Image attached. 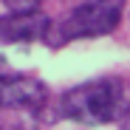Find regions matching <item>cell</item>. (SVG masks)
Returning a JSON list of instances; mask_svg holds the SVG:
<instances>
[{"mask_svg": "<svg viewBox=\"0 0 130 130\" xmlns=\"http://www.w3.org/2000/svg\"><path fill=\"white\" fill-rule=\"evenodd\" d=\"M124 93L119 79H93L76 85L59 99V113L79 124H107L124 116Z\"/></svg>", "mask_w": 130, "mask_h": 130, "instance_id": "6da1fadb", "label": "cell"}, {"mask_svg": "<svg viewBox=\"0 0 130 130\" xmlns=\"http://www.w3.org/2000/svg\"><path fill=\"white\" fill-rule=\"evenodd\" d=\"M51 28H54L51 20L40 11H34V14H6L3 40L6 42H28V40H37V37L48 40Z\"/></svg>", "mask_w": 130, "mask_h": 130, "instance_id": "277c9868", "label": "cell"}, {"mask_svg": "<svg viewBox=\"0 0 130 130\" xmlns=\"http://www.w3.org/2000/svg\"><path fill=\"white\" fill-rule=\"evenodd\" d=\"M122 11H124V0H85L57 28H51L48 40L59 45V42L82 40V37H105L119 26Z\"/></svg>", "mask_w": 130, "mask_h": 130, "instance_id": "7a4b0ae2", "label": "cell"}, {"mask_svg": "<svg viewBox=\"0 0 130 130\" xmlns=\"http://www.w3.org/2000/svg\"><path fill=\"white\" fill-rule=\"evenodd\" d=\"M122 130H130V107H127L124 116H122Z\"/></svg>", "mask_w": 130, "mask_h": 130, "instance_id": "8992f818", "label": "cell"}, {"mask_svg": "<svg viewBox=\"0 0 130 130\" xmlns=\"http://www.w3.org/2000/svg\"><path fill=\"white\" fill-rule=\"evenodd\" d=\"M0 99L6 110L20 113H40L48 102V88L34 76H3L0 85Z\"/></svg>", "mask_w": 130, "mask_h": 130, "instance_id": "3957f363", "label": "cell"}, {"mask_svg": "<svg viewBox=\"0 0 130 130\" xmlns=\"http://www.w3.org/2000/svg\"><path fill=\"white\" fill-rule=\"evenodd\" d=\"M6 14H34L40 9V0H3Z\"/></svg>", "mask_w": 130, "mask_h": 130, "instance_id": "5b68a950", "label": "cell"}]
</instances>
